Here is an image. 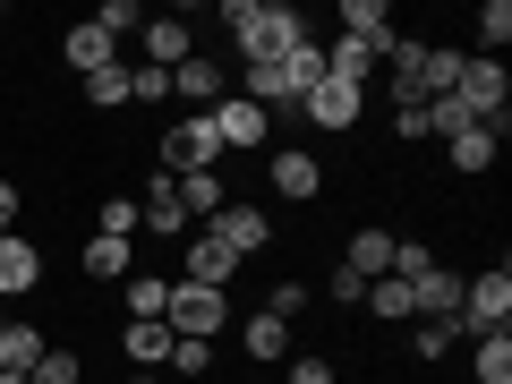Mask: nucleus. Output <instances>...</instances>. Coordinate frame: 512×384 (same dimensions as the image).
Returning a JSON list of instances; mask_svg holds the SVG:
<instances>
[{
    "instance_id": "nucleus-26",
    "label": "nucleus",
    "mask_w": 512,
    "mask_h": 384,
    "mask_svg": "<svg viewBox=\"0 0 512 384\" xmlns=\"http://www.w3.org/2000/svg\"><path fill=\"white\" fill-rule=\"evenodd\" d=\"M342 265H350V274H359V282L393 274V231H359V239H350V256H342Z\"/></svg>"
},
{
    "instance_id": "nucleus-34",
    "label": "nucleus",
    "mask_w": 512,
    "mask_h": 384,
    "mask_svg": "<svg viewBox=\"0 0 512 384\" xmlns=\"http://www.w3.org/2000/svg\"><path fill=\"white\" fill-rule=\"evenodd\" d=\"M419 111H427V137H461V128H478L470 111L453 103V94H436V103H419Z\"/></svg>"
},
{
    "instance_id": "nucleus-10",
    "label": "nucleus",
    "mask_w": 512,
    "mask_h": 384,
    "mask_svg": "<svg viewBox=\"0 0 512 384\" xmlns=\"http://www.w3.org/2000/svg\"><path fill=\"white\" fill-rule=\"evenodd\" d=\"M180 282H205V291H231V282H239V256L222 248L214 231H188V274H180Z\"/></svg>"
},
{
    "instance_id": "nucleus-11",
    "label": "nucleus",
    "mask_w": 512,
    "mask_h": 384,
    "mask_svg": "<svg viewBox=\"0 0 512 384\" xmlns=\"http://www.w3.org/2000/svg\"><path fill=\"white\" fill-rule=\"evenodd\" d=\"M137 52H146V69H180V60L197 52V35H188L180 18H146L137 26Z\"/></svg>"
},
{
    "instance_id": "nucleus-3",
    "label": "nucleus",
    "mask_w": 512,
    "mask_h": 384,
    "mask_svg": "<svg viewBox=\"0 0 512 384\" xmlns=\"http://www.w3.org/2000/svg\"><path fill=\"white\" fill-rule=\"evenodd\" d=\"M163 325L180 333V342H214V333L231 325V299H222V291H205V282H171V308H163Z\"/></svg>"
},
{
    "instance_id": "nucleus-44",
    "label": "nucleus",
    "mask_w": 512,
    "mask_h": 384,
    "mask_svg": "<svg viewBox=\"0 0 512 384\" xmlns=\"http://www.w3.org/2000/svg\"><path fill=\"white\" fill-rule=\"evenodd\" d=\"M0 384H35V376H9V367H0Z\"/></svg>"
},
{
    "instance_id": "nucleus-6",
    "label": "nucleus",
    "mask_w": 512,
    "mask_h": 384,
    "mask_svg": "<svg viewBox=\"0 0 512 384\" xmlns=\"http://www.w3.org/2000/svg\"><path fill=\"white\" fill-rule=\"evenodd\" d=\"M205 120H214L222 154H248V146H265V137H274V120H265V111H256V103H239V94H222V103L205 111Z\"/></svg>"
},
{
    "instance_id": "nucleus-30",
    "label": "nucleus",
    "mask_w": 512,
    "mask_h": 384,
    "mask_svg": "<svg viewBox=\"0 0 512 384\" xmlns=\"http://www.w3.org/2000/svg\"><path fill=\"white\" fill-rule=\"evenodd\" d=\"M86 103H94V111H120V103H128V60H111V69L86 77Z\"/></svg>"
},
{
    "instance_id": "nucleus-12",
    "label": "nucleus",
    "mask_w": 512,
    "mask_h": 384,
    "mask_svg": "<svg viewBox=\"0 0 512 384\" xmlns=\"http://www.w3.org/2000/svg\"><path fill=\"white\" fill-rule=\"evenodd\" d=\"M359 103H367V94H350V86H333V77H325V86H316L299 111H308L325 137H350V128H359Z\"/></svg>"
},
{
    "instance_id": "nucleus-5",
    "label": "nucleus",
    "mask_w": 512,
    "mask_h": 384,
    "mask_svg": "<svg viewBox=\"0 0 512 384\" xmlns=\"http://www.w3.org/2000/svg\"><path fill=\"white\" fill-rule=\"evenodd\" d=\"M214 163H222V137H214V120H205V111H197V120H180V128L163 137V171H171V180L214 171Z\"/></svg>"
},
{
    "instance_id": "nucleus-1",
    "label": "nucleus",
    "mask_w": 512,
    "mask_h": 384,
    "mask_svg": "<svg viewBox=\"0 0 512 384\" xmlns=\"http://www.w3.org/2000/svg\"><path fill=\"white\" fill-rule=\"evenodd\" d=\"M222 26H231L239 69H256V60H282L291 43H308V18H299L291 0H222Z\"/></svg>"
},
{
    "instance_id": "nucleus-39",
    "label": "nucleus",
    "mask_w": 512,
    "mask_h": 384,
    "mask_svg": "<svg viewBox=\"0 0 512 384\" xmlns=\"http://www.w3.org/2000/svg\"><path fill=\"white\" fill-rule=\"evenodd\" d=\"M77 367H86V359H69V350H43V367H35V384H77Z\"/></svg>"
},
{
    "instance_id": "nucleus-21",
    "label": "nucleus",
    "mask_w": 512,
    "mask_h": 384,
    "mask_svg": "<svg viewBox=\"0 0 512 384\" xmlns=\"http://www.w3.org/2000/svg\"><path fill=\"white\" fill-rule=\"evenodd\" d=\"M461 282L470 274H453V265H427L410 291H419V316H461Z\"/></svg>"
},
{
    "instance_id": "nucleus-24",
    "label": "nucleus",
    "mask_w": 512,
    "mask_h": 384,
    "mask_svg": "<svg viewBox=\"0 0 512 384\" xmlns=\"http://www.w3.org/2000/svg\"><path fill=\"white\" fill-rule=\"evenodd\" d=\"M495 146H504V128H461V137H444L453 171H495Z\"/></svg>"
},
{
    "instance_id": "nucleus-45",
    "label": "nucleus",
    "mask_w": 512,
    "mask_h": 384,
    "mask_svg": "<svg viewBox=\"0 0 512 384\" xmlns=\"http://www.w3.org/2000/svg\"><path fill=\"white\" fill-rule=\"evenodd\" d=\"M0 325H9V308H0Z\"/></svg>"
},
{
    "instance_id": "nucleus-7",
    "label": "nucleus",
    "mask_w": 512,
    "mask_h": 384,
    "mask_svg": "<svg viewBox=\"0 0 512 384\" xmlns=\"http://www.w3.org/2000/svg\"><path fill=\"white\" fill-rule=\"evenodd\" d=\"M265 180H274V197L308 205L316 188H325V171H316V154H308V146H274V154H265Z\"/></svg>"
},
{
    "instance_id": "nucleus-42",
    "label": "nucleus",
    "mask_w": 512,
    "mask_h": 384,
    "mask_svg": "<svg viewBox=\"0 0 512 384\" xmlns=\"http://www.w3.org/2000/svg\"><path fill=\"white\" fill-rule=\"evenodd\" d=\"M9 231H18V188L0 180V239H9Z\"/></svg>"
},
{
    "instance_id": "nucleus-41",
    "label": "nucleus",
    "mask_w": 512,
    "mask_h": 384,
    "mask_svg": "<svg viewBox=\"0 0 512 384\" xmlns=\"http://www.w3.org/2000/svg\"><path fill=\"white\" fill-rule=\"evenodd\" d=\"M291 384H333V359H291Z\"/></svg>"
},
{
    "instance_id": "nucleus-14",
    "label": "nucleus",
    "mask_w": 512,
    "mask_h": 384,
    "mask_svg": "<svg viewBox=\"0 0 512 384\" xmlns=\"http://www.w3.org/2000/svg\"><path fill=\"white\" fill-rule=\"evenodd\" d=\"M239 350H248L256 367H282V359H291V325H282L274 308H256L248 325H239Z\"/></svg>"
},
{
    "instance_id": "nucleus-2",
    "label": "nucleus",
    "mask_w": 512,
    "mask_h": 384,
    "mask_svg": "<svg viewBox=\"0 0 512 384\" xmlns=\"http://www.w3.org/2000/svg\"><path fill=\"white\" fill-rule=\"evenodd\" d=\"M453 325L470 333V342H478V333H504V325H512V265H487V274L461 282V316H453Z\"/></svg>"
},
{
    "instance_id": "nucleus-9",
    "label": "nucleus",
    "mask_w": 512,
    "mask_h": 384,
    "mask_svg": "<svg viewBox=\"0 0 512 384\" xmlns=\"http://www.w3.org/2000/svg\"><path fill=\"white\" fill-rule=\"evenodd\" d=\"M205 231H214V239H222V248H231V256H239V265H248V256H256V248H265V239H274V222L256 214V205H222V214H214V222H205Z\"/></svg>"
},
{
    "instance_id": "nucleus-36",
    "label": "nucleus",
    "mask_w": 512,
    "mask_h": 384,
    "mask_svg": "<svg viewBox=\"0 0 512 384\" xmlns=\"http://www.w3.org/2000/svg\"><path fill=\"white\" fill-rule=\"evenodd\" d=\"M94 26L120 43V35H137V26H146V9H137V0H103V9H94Z\"/></svg>"
},
{
    "instance_id": "nucleus-29",
    "label": "nucleus",
    "mask_w": 512,
    "mask_h": 384,
    "mask_svg": "<svg viewBox=\"0 0 512 384\" xmlns=\"http://www.w3.org/2000/svg\"><path fill=\"white\" fill-rule=\"evenodd\" d=\"M180 214L188 222H214L222 214V180H214V171H188V180H180Z\"/></svg>"
},
{
    "instance_id": "nucleus-17",
    "label": "nucleus",
    "mask_w": 512,
    "mask_h": 384,
    "mask_svg": "<svg viewBox=\"0 0 512 384\" xmlns=\"http://www.w3.org/2000/svg\"><path fill=\"white\" fill-rule=\"evenodd\" d=\"M239 103H256L265 120H274V111H299L291 86H282V60H256V69H239Z\"/></svg>"
},
{
    "instance_id": "nucleus-23",
    "label": "nucleus",
    "mask_w": 512,
    "mask_h": 384,
    "mask_svg": "<svg viewBox=\"0 0 512 384\" xmlns=\"http://www.w3.org/2000/svg\"><path fill=\"white\" fill-rule=\"evenodd\" d=\"M120 308H128V325H154V316L171 308V282L163 274H128L120 282Z\"/></svg>"
},
{
    "instance_id": "nucleus-38",
    "label": "nucleus",
    "mask_w": 512,
    "mask_h": 384,
    "mask_svg": "<svg viewBox=\"0 0 512 384\" xmlns=\"http://www.w3.org/2000/svg\"><path fill=\"white\" fill-rule=\"evenodd\" d=\"M214 367V342H171V376H205Z\"/></svg>"
},
{
    "instance_id": "nucleus-28",
    "label": "nucleus",
    "mask_w": 512,
    "mask_h": 384,
    "mask_svg": "<svg viewBox=\"0 0 512 384\" xmlns=\"http://www.w3.org/2000/svg\"><path fill=\"white\" fill-rule=\"evenodd\" d=\"M461 86V52H444V43H427V60H419V94L436 103V94H453Z\"/></svg>"
},
{
    "instance_id": "nucleus-22",
    "label": "nucleus",
    "mask_w": 512,
    "mask_h": 384,
    "mask_svg": "<svg viewBox=\"0 0 512 384\" xmlns=\"http://www.w3.org/2000/svg\"><path fill=\"white\" fill-rule=\"evenodd\" d=\"M43 350H52V342H43L35 325H18V316L0 325V367H9V376H35V367H43Z\"/></svg>"
},
{
    "instance_id": "nucleus-19",
    "label": "nucleus",
    "mask_w": 512,
    "mask_h": 384,
    "mask_svg": "<svg viewBox=\"0 0 512 384\" xmlns=\"http://www.w3.org/2000/svg\"><path fill=\"white\" fill-rule=\"evenodd\" d=\"M282 86H291V103H308L316 86H325V43H291V52H282Z\"/></svg>"
},
{
    "instance_id": "nucleus-31",
    "label": "nucleus",
    "mask_w": 512,
    "mask_h": 384,
    "mask_svg": "<svg viewBox=\"0 0 512 384\" xmlns=\"http://www.w3.org/2000/svg\"><path fill=\"white\" fill-rule=\"evenodd\" d=\"M478 43H487V60H504V43H512V0H487V9H478Z\"/></svg>"
},
{
    "instance_id": "nucleus-4",
    "label": "nucleus",
    "mask_w": 512,
    "mask_h": 384,
    "mask_svg": "<svg viewBox=\"0 0 512 384\" xmlns=\"http://www.w3.org/2000/svg\"><path fill=\"white\" fill-rule=\"evenodd\" d=\"M504 94H512V77H504V60H461V86H453V103L470 111L478 128H512V111H504Z\"/></svg>"
},
{
    "instance_id": "nucleus-20",
    "label": "nucleus",
    "mask_w": 512,
    "mask_h": 384,
    "mask_svg": "<svg viewBox=\"0 0 512 384\" xmlns=\"http://www.w3.org/2000/svg\"><path fill=\"white\" fill-rule=\"evenodd\" d=\"M60 52H69V69H77V77H94V69H111V60H120V43H111L103 26L86 18V26H69V43H60Z\"/></svg>"
},
{
    "instance_id": "nucleus-43",
    "label": "nucleus",
    "mask_w": 512,
    "mask_h": 384,
    "mask_svg": "<svg viewBox=\"0 0 512 384\" xmlns=\"http://www.w3.org/2000/svg\"><path fill=\"white\" fill-rule=\"evenodd\" d=\"M128 384H163V376H146V367H137V376H128Z\"/></svg>"
},
{
    "instance_id": "nucleus-40",
    "label": "nucleus",
    "mask_w": 512,
    "mask_h": 384,
    "mask_svg": "<svg viewBox=\"0 0 512 384\" xmlns=\"http://www.w3.org/2000/svg\"><path fill=\"white\" fill-rule=\"evenodd\" d=\"M393 137H402V146H419V137H427V111H419V103L393 111Z\"/></svg>"
},
{
    "instance_id": "nucleus-37",
    "label": "nucleus",
    "mask_w": 512,
    "mask_h": 384,
    "mask_svg": "<svg viewBox=\"0 0 512 384\" xmlns=\"http://www.w3.org/2000/svg\"><path fill=\"white\" fill-rule=\"evenodd\" d=\"M265 308H274L282 325H291V316H308V282H274V291H265Z\"/></svg>"
},
{
    "instance_id": "nucleus-8",
    "label": "nucleus",
    "mask_w": 512,
    "mask_h": 384,
    "mask_svg": "<svg viewBox=\"0 0 512 384\" xmlns=\"http://www.w3.org/2000/svg\"><path fill=\"white\" fill-rule=\"evenodd\" d=\"M35 282H43V248H35L26 231H9V239H0V308H9V299H26Z\"/></svg>"
},
{
    "instance_id": "nucleus-15",
    "label": "nucleus",
    "mask_w": 512,
    "mask_h": 384,
    "mask_svg": "<svg viewBox=\"0 0 512 384\" xmlns=\"http://www.w3.org/2000/svg\"><path fill=\"white\" fill-rule=\"evenodd\" d=\"M171 342H180V333L154 316V325H128V333H120V359H128V367H146V376H163V367H171Z\"/></svg>"
},
{
    "instance_id": "nucleus-13",
    "label": "nucleus",
    "mask_w": 512,
    "mask_h": 384,
    "mask_svg": "<svg viewBox=\"0 0 512 384\" xmlns=\"http://www.w3.org/2000/svg\"><path fill=\"white\" fill-rule=\"evenodd\" d=\"M342 35L359 52H384L393 43V0H342Z\"/></svg>"
},
{
    "instance_id": "nucleus-32",
    "label": "nucleus",
    "mask_w": 512,
    "mask_h": 384,
    "mask_svg": "<svg viewBox=\"0 0 512 384\" xmlns=\"http://www.w3.org/2000/svg\"><path fill=\"white\" fill-rule=\"evenodd\" d=\"M470 333L453 325V316H419V359H444V350H461Z\"/></svg>"
},
{
    "instance_id": "nucleus-25",
    "label": "nucleus",
    "mask_w": 512,
    "mask_h": 384,
    "mask_svg": "<svg viewBox=\"0 0 512 384\" xmlns=\"http://www.w3.org/2000/svg\"><path fill=\"white\" fill-rule=\"evenodd\" d=\"M171 94H188V103H222V69L205 52H188L180 69H171Z\"/></svg>"
},
{
    "instance_id": "nucleus-35",
    "label": "nucleus",
    "mask_w": 512,
    "mask_h": 384,
    "mask_svg": "<svg viewBox=\"0 0 512 384\" xmlns=\"http://www.w3.org/2000/svg\"><path fill=\"white\" fill-rule=\"evenodd\" d=\"M94 231H103V239H137V197H103Z\"/></svg>"
},
{
    "instance_id": "nucleus-33",
    "label": "nucleus",
    "mask_w": 512,
    "mask_h": 384,
    "mask_svg": "<svg viewBox=\"0 0 512 384\" xmlns=\"http://www.w3.org/2000/svg\"><path fill=\"white\" fill-rule=\"evenodd\" d=\"M128 103H171V69H146V60H128Z\"/></svg>"
},
{
    "instance_id": "nucleus-27",
    "label": "nucleus",
    "mask_w": 512,
    "mask_h": 384,
    "mask_svg": "<svg viewBox=\"0 0 512 384\" xmlns=\"http://www.w3.org/2000/svg\"><path fill=\"white\" fill-rule=\"evenodd\" d=\"M470 359H478V384H512V325L504 333H478Z\"/></svg>"
},
{
    "instance_id": "nucleus-18",
    "label": "nucleus",
    "mask_w": 512,
    "mask_h": 384,
    "mask_svg": "<svg viewBox=\"0 0 512 384\" xmlns=\"http://www.w3.org/2000/svg\"><path fill=\"white\" fill-rule=\"evenodd\" d=\"M137 274V239H86V282H128Z\"/></svg>"
},
{
    "instance_id": "nucleus-16",
    "label": "nucleus",
    "mask_w": 512,
    "mask_h": 384,
    "mask_svg": "<svg viewBox=\"0 0 512 384\" xmlns=\"http://www.w3.org/2000/svg\"><path fill=\"white\" fill-rule=\"evenodd\" d=\"M359 308H367V316H384V325H419V291H410L402 274H376Z\"/></svg>"
}]
</instances>
